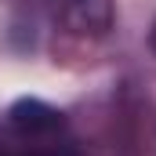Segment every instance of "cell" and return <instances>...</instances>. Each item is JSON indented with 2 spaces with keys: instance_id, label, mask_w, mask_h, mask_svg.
<instances>
[{
  "instance_id": "6da1fadb",
  "label": "cell",
  "mask_w": 156,
  "mask_h": 156,
  "mask_svg": "<svg viewBox=\"0 0 156 156\" xmlns=\"http://www.w3.org/2000/svg\"><path fill=\"white\" fill-rule=\"evenodd\" d=\"M62 156H69V153H62Z\"/></svg>"
}]
</instances>
